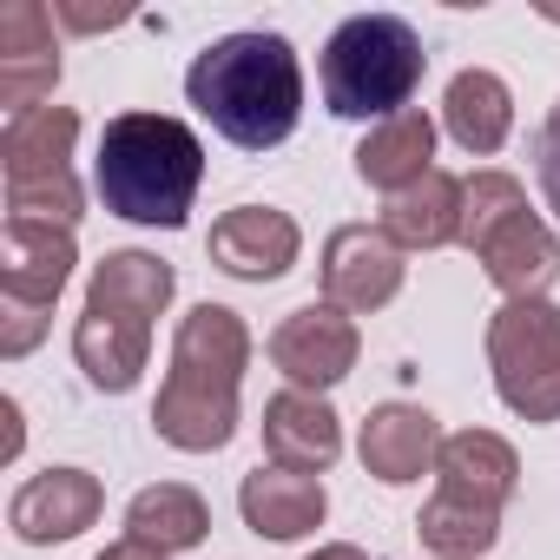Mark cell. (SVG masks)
Masks as SVG:
<instances>
[{"label":"cell","mask_w":560,"mask_h":560,"mask_svg":"<svg viewBox=\"0 0 560 560\" xmlns=\"http://www.w3.org/2000/svg\"><path fill=\"white\" fill-rule=\"evenodd\" d=\"M185 100L211 119L218 139H231L237 152H270L298 132L304 113V67L298 47L284 34H224L211 40L191 73H185Z\"/></svg>","instance_id":"obj_1"},{"label":"cell","mask_w":560,"mask_h":560,"mask_svg":"<svg viewBox=\"0 0 560 560\" xmlns=\"http://www.w3.org/2000/svg\"><path fill=\"white\" fill-rule=\"evenodd\" d=\"M250 370V330L224 304H191L172 337V370L152 402L159 442L178 455H211L237 435V389Z\"/></svg>","instance_id":"obj_2"},{"label":"cell","mask_w":560,"mask_h":560,"mask_svg":"<svg viewBox=\"0 0 560 560\" xmlns=\"http://www.w3.org/2000/svg\"><path fill=\"white\" fill-rule=\"evenodd\" d=\"M198 185H205V145L185 119H172V113L106 119L100 159H93V191L106 198L113 218L178 231L191 218Z\"/></svg>","instance_id":"obj_3"},{"label":"cell","mask_w":560,"mask_h":560,"mask_svg":"<svg viewBox=\"0 0 560 560\" xmlns=\"http://www.w3.org/2000/svg\"><path fill=\"white\" fill-rule=\"evenodd\" d=\"M178 270L152 250H106L86 277V311L73 324V357L93 389L126 396L152 357V317H165Z\"/></svg>","instance_id":"obj_4"},{"label":"cell","mask_w":560,"mask_h":560,"mask_svg":"<svg viewBox=\"0 0 560 560\" xmlns=\"http://www.w3.org/2000/svg\"><path fill=\"white\" fill-rule=\"evenodd\" d=\"M422 73H429V54H422V34L402 14H357V21H343L330 34L324 60H317L324 106L337 119H376V126L409 113Z\"/></svg>","instance_id":"obj_5"},{"label":"cell","mask_w":560,"mask_h":560,"mask_svg":"<svg viewBox=\"0 0 560 560\" xmlns=\"http://www.w3.org/2000/svg\"><path fill=\"white\" fill-rule=\"evenodd\" d=\"M462 244L508 298H547L560 277V237L527 211V191L508 172H475L462 185Z\"/></svg>","instance_id":"obj_6"},{"label":"cell","mask_w":560,"mask_h":560,"mask_svg":"<svg viewBox=\"0 0 560 560\" xmlns=\"http://www.w3.org/2000/svg\"><path fill=\"white\" fill-rule=\"evenodd\" d=\"M73 139H80V113L73 106H40V113L8 119V132H0L8 218L60 224V231H73L86 218V191L73 178Z\"/></svg>","instance_id":"obj_7"},{"label":"cell","mask_w":560,"mask_h":560,"mask_svg":"<svg viewBox=\"0 0 560 560\" xmlns=\"http://www.w3.org/2000/svg\"><path fill=\"white\" fill-rule=\"evenodd\" d=\"M488 370L521 422H560V304L508 298L488 317Z\"/></svg>","instance_id":"obj_8"},{"label":"cell","mask_w":560,"mask_h":560,"mask_svg":"<svg viewBox=\"0 0 560 560\" xmlns=\"http://www.w3.org/2000/svg\"><path fill=\"white\" fill-rule=\"evenodd\" d=\"M402 277H409L402 244L383 224H337L324 237V304H337L350 317H370V311L396 304Z\"/></svg>","instance_id":"obj_9"},{"label":"cell","mask_w":560,"mask_h":560,"mask_svg":"<svg viewBox=\"0 0 560 560\" xmlns=\"http://www.w3.org/2000/svg\"><path fill=\"white\" fill-rule=\"evenodd\" d=\"M357 350H363L357 317L337 311V304H304V311H291L270 330V363L284 370L291 389H311V396L337 389L357 370Z\"/></svg>","instance_id":"obj_10"},{"label":"cell","mask_w":560,"mask_h":560,"mask_svg":"<svg viewBox=\"0 0 560 560\" xmlns=\"http://www.w3.org/2000/svg\"><path fill=\"white\" fill-rule=\"evenodd\" d=\"M100 508H106L100 475H86V468H40V475H27L14 488L8 527L27 547H54V540H80L100 521Z\"/></svg>","instance_id":"obj_11"},{"label":"cell","mask_w":560,"mask_h":560,"mask_svg":"<svg viewBox=\"0 0 560 560\" xmlns=\"http://www.w3.org/2000/svg\"><path fill=\"white\" fill-rule=\"evenodd\" d=\"M304 250V231L291 211L277 205H231L211 224V264L224 277H244V284H277Z\"/></svg>","instance_id":"obj_12"},{"label":"cell","mask_w":560,"mask_h":560,"mask_svg":"<svg viewBox=\"0 0 560 560\" xmlns=\"http://www.w3.org/2000/svg\"><path fill=\"white\" fill-rule=\"evenodd\" d=\"M60 86V47H54V14L40 0H14L0 14V106L8 119L40 113Z\"/></svg>","instance_id":"obj_13"},{"label":"cell","mask_w":560,"mask_h":560,"mask_svg":"<svg viewBox=\"0 0 560 560\" xmlns=\"http://www.w3.org/2000/svg\"><path fill=\"white\" fill-rule=\"evenodd\" d=\"M73 231L60 224H27L8 218L0 231V304H27V311H54L67 277H73Z\"/></svg>","instance_id":"obj_14"},{"label":"cell","mask_w":560,"mask_h":560,"mask_svg":"<svg viewBox=\"0 0 560 560\" xmlns=\"http://www.w3.org/2000/svg\"><path fill=\"white\" fill-rule=\"evenodd\" d=\"M357 455H363V475H376L383 488H409L435 468L442 422L422 402H383V409H370V422L357 435Z\"/></svg>","instance_id":"obj_15"},{"label":"cell","mask_w":560,"mask_h":560,"mask_svg":"<svg viewBox=\"0 0 560 560\" xmlns=\"http://www.w3.org/2000/svg\"><path fill=\"white\" fill-rule=\"evenodd\" d=\"M237 514L257 540H304L324 527L330 514V494H324V475H298V468H250L244 488H237Z\"/></svg>","instance_id":"obj_16"},{"label":"cell","mask_w":560,"mask_h":560,"mask_svg":"<svg viewBox=\"0 0 560 560\" xmlns=\"http://www.w3.org/2000/svg\"><path fill=\"white\" fill-rule=\"evenodd\" d=\"M264 455L277 468H298V475H324L343 455V422L324 396L311 389H277L264 402Z\"/></svg>","instance_id":"obj_17"},{"label":"cell","mask_w":560,"mask_h":560,"mask_svg":"<svg viewBox=\"0 0 560 560\" xmlns=\"http://www.w3.org/2000/svg\"><path fill=\"white\" fill-rule=\"evenodd\" d=\"M435 481H442L448 494H462V501L508 508L514 488H521V455H514L494 429H462V435H442Z\"/></svg>","instance_id":"obj_18"},{"label":"cell","mask_w":560,"mask_h":560,"mask_svg":"<svg viewBox=\"0 0 560 560\" xmlns=\"http://www.w3.org/2000/svg\"><path fill=\"white\" fill-rule=\"evenodd\" d=\"M442 126H448V139H455L462 152H475V159L501 152L508 132H514V93H508V80L488 73V67L455 73L448 93H442Z\"/></svg>","instance_id":"obj_19"},{"label":"cell","mask_w":560,"mask_h":560,"mask_svg":"<svg viewBox=\"0 0 560 560\" xmlns=\"http://www.w3.org/2000/svg\"><path fill=\"white\" fill-rule=\"evenodd\" d=\"M435 119L422 113V106H409V113H396V119H383L363 145H357V178L363 185H376V191H409V185H422L435 165Z\"/></svg>","instance_id":"obj_20"},{"label":"cell","mask_w":560,"mask_h":560,"mask_svg":"<svg viewBox=\"0 0 560 560\" xmlns=\"http://www.w3.org/2000/svg\"><path fill=\"white\" fill-rule=\"evenodd\" d=\"M205 534H211V508L185 481H152V488H139L126 501V540H139V547H152L165 560L172 553H191Z\"/></svg>","instance_id":"obj_21"},{"label":"cell","mask_w":560,"mask_h":560,"mask_svg":"<svg viewBox=\"0 0 560 560\" xmlns=\"http://www.w3.org/2000/svg\"><path fill=\"white\" fill-rule=\"evenodd\" d=\"M383 231H389L402 250H442V244H462V178L429 172L422 185L396 191L389 211H383Z\"/></svg>","instance_id":"obj_22"},{"label":"cell","mask_w":560,"mask_h":560,"mask_svg":"<svg viewBox=\"0 0 560 560\" xmlns=\"http://www.w3.org/2000/svg\"><path fill=\"white\" fill-rule=\"evenodd\" d=\"M416 540L435 560H481L501 540V508H481V501H462V494L435 488V501L416 514Z\"/></svg>","instance_id":"obj_23"},{"label":"cell","mask_w":560,"mask_h":560,"mask_svg":"<svg viewBox=\"0 0 560 560\" xmlns=\"http://www.w3.org/2000/svg\"><path fill=\"white\" fill-rule=\"evenodd\" d=\"M534 172H540L547 211L560 218V100H553V113H547V119H540V132H534Z\"/></svg>","instance_id":"obj_24"},{"label":"cell","mask_w":560,"mask_h":560,"mask_svg":"<svg viewBox=\"0 0 560 560\" xmlns=\"http://www.w3.org/2000/svg\"><path fill=\"white\" fill-rule=\"evenodd\" d=\"M0 422H8V435H0V455L14 462V455H21V402H14V396H0Z\"/></svg>","instance_id":"obj_25"},{"label":"cell","mask_w":560,"mask_h":560,"mask_svg":"<svg viewBox=\"0 0 560 560\" xmlns=\"http://www.w3.org/2000/svg\"><path fill=\"white\" fill-rule=\"evenodd\" d=\"M60 21H67V27H80V34H93V27H119L126 14H80V8H60Z\"/></svg>","instance_id":"obj_26"},{"label":"cell","mask_w":560,"mask_h":560,"mask_svg":"<svg viewBox=\"0 0 560 560\" xmlns=\"http://www.w3.org/2000/svg\"><path fill=\"white\" fill-rule=\"evenodd\" d=\"M100 560H165V553H152V547H139V540H126V534H119Z\"/></svg>","instance_id":"obj_27"},{"label":"cell","mask_w":560,"mask_h":560,"mask_svg":"<svg viewBox=\"0 0 560 560\" xmlns=\"http://www.w3.org/2000/svg\"><path fill=\"white\" fill-rule=\"evenodd\" d=\"M304 560H370V553L350 547V540H330V547H317V553H304Z\"/></svg>","instance_id":"obj_28"}]
</instances>
